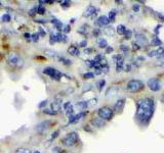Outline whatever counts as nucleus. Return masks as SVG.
Returning a JSON list of instances; mask_svg holds the SVG:
<instances>
[{
  "label": "nucleus",
  "instance_id": "1",
  "mask_svg": "<svg viewBox=\"0 0 164 153\" xmlns=\"http://www.w3.org/2000/svg\"><path fill=\"white\" fill-rule=\"evenodd\" d=\"M154 115V100L151 98L140 99L137 102V117L142 124H148Z\"/></svg>",
  "mask_w": 164,
  "mask_h": 153
},
{
  "label": "nucleus",
  "instance_id": "2",
  "mask_svg": "<svg viewBox=\"0 0 164 153\" xmlns=\"http://www.w3.org/2000/svg\"><path fill=\"white\" fill-rule=\"evenodd\" d=\"M7 62L12 68H22L24 66V59L21 57V55H19L18 53H14V52H12L8 54Z\"/></svg>",
  "mask_w": 164,
  "mask_h": 153
},
{
  "label": "nucleus",
  "instance_id": "3",
  "mask_svg": "<svg viewBox=\"0 0 164 153\" xmlns=\"http://www.w3.org/2000/svg\"><path fill=\"white\" fill-rule=\"evenodd\" d=\"M143 88H144V83L142 81H140V80H130L126 85V89L129 92H132V93L141 91Z\"/></svg>",
  "mask_w": 164,
  "mask_h": 153
},
{
  "label": "nucleus",
  "instance_id": "4",
  "mask_svg": "<svg viewBox=\"0 0 164 153\" xmlns=\"http://www.w3.org/2000/svg\"><path fill=\"white\" fill-rule=\"evenodd\" d=\"M77 141H78V134L76 132H71L64 138L63 144L67 147H72L77 143Z\"/></svg>",
  "mask_w": 164,
  "mask_h": 153
},
{
  "label": "nucleus",
  "instance_id": "5",
  "mask_svg": "<svg viewBox=\"0 0 164 153\" xmlns=\"http://www.w3.org/2000/svg\"><path fill=\"white\" fill-rule=\"evenodd\" d=\"M43 74L53 78L55 81H60L63 76L62 73L60 72V70H58L57 68H51V66H48V68H44V70H43Z\"/></svg>",
  "mask_w": 164,
  "mask_h": 153
},
{
  "label": "nucleus",
  "instance_id": "6",
  "mask_svg": "<svg viewBox=\"0 0 164 153\" xmlns=\"http://www.w3.org/2000/svg\"><path fill=\"white\" fill-rule=\"evenodd\" d=\"M98 115L99 117L102 118L104 120H110L113 117L114 111L111 108H109V107H102V108H100L98 110Z\"/></svg>",
  "mask_w": 164,
  "mask_h": 153
},
{
  "label": "nucleus",
  "instance_id": "7",
  "mask_svg": "<svg viewBox=\"0 0 164 153\" xmlns=\"http://www.w3.org/2000/svg\"><path fill=\"white\" fill-rule=\"evenodd\" d=\"M147 85H148L149 89L153 92H157L161 89L160 81H159L157 78H152V79H150L148 81V83H147Z\"/></svg>",
  "mask_w": 164,
  "mask_h": 153
},
{
  "label": "nucleus",
  "instance_id": "8",
  "mask_svg": "<svg viewBox=\"0 0 164 153\" xmlns=\"http://www.w3.org/2000/svg\"><path fill=\"white\" fill-rule=\"evenodd\" d=\"M50 124H51L50 120H43V122H39V124L36 126V131H37V133H39V134L45 133L49 129Z\"/></svg>",
  "mask_w": 164,
  "mask_h": 153
},
{
  "label": "nucleus",
  "instance_id": "9",
  "mask_svg": "<svg viewBox=\"0 0 164 153\" xmlns=\"http://www.w3.org/2000/svg\"><path fill=\"white\" fill-rule=\"evenodd\" d=\"M114 59H116V70L118 73L123 70V65H124V60H123V55H115Z\"/></svg>",
  "mask_w": 164,
  "mask_h": 153
},
{
  "label": "nucleus",
  "instance_id": "10",
  "mask_svg": "<svg viewBox=\"0 0 164 153\" xmlns=\"http://www.w3.org/2000/svg\"><path fill=\"white\" fill-rule=\"evenodd\" d=\"M96 10L98 9H96L94 5L87 6V8H86V10L84 11V14H83V16L84 18H89V16H94V14H96Z\"/></svg>",
  "mask_w": 164,
  "mask_h": 153
},
{
  "label": "nucleus",
  "instance_id": "11",
  "mask_svg": "<svg viewBox=\"0 0 164 153\" xmlns=\"http://www.w3.org/2000/svg\"><path fill=\"white\" fill-rule=\"evenodd\" d=\"M110 23L109 21V18L106 16H101L100 18L98 19V21H96V25L100 26V27H105V26H108Z\"/></svg>",
  "mask_w": 164,
  "mask_h": 153
},
{
  "label": "nucleus",
  "instance_id": "12",
  "mask_svg": "<svg viewBox=\"0 0 164 153\" xmlns=\"http://www.w3.org/2000/svg\"><path fill=\"white\" fill-rule=\"evenodd\" d=\"M124 105H125V99H119V100L115 103V105H114V110L113 111L119 112V111H121L123 109Z\"/></svg>",
  "mask_w": 164,
  "mask_h": 153
},
{
  "label": "nucleus",
  "instance_id": "13",
  "mask_svg": "<svg viewBox=\"0 0 164 153\" xmlns=\"http://www.w3.org/2000/svg\"><path fill=\"white\" fill-rule=\"evenodd\" d=\"M85 115H86V112L81 111V112H79L78 115H71L70 118H69V124H74V122H78V120H80L81 117H83Z\"/></svg>",
  "mask_w": 164,
  "mask_h": 153
},
{
  "label": "nucleus",
  "instance_id": "14",
  "mask_svg": "<svg viewBox=\"0 0 164 153\" xmlns=\"http://www.w3.org/2000/svg\"><path fill=\"white\" fill-rule=\"evenodd\" d=\"M135 38H137V43L139 45H147L148 44V40H147L146 36L143 35V34H137V36H135Z\"/></svg>",
  "mask_w": 164,
  "mask_h": 153
},
{
  "label": "nucleus",
  "instance_id": "15",
  "mask_svg": "<svg viewBox=\"0 0 164 153\" xmlns=\"http://www.w3.org/2000/svg\"><path fill=\"white\" fill-rule=\"evenodd\" d=\"M68 53L70 55H72V56H79L80 51H79V49L77 48L75 45H71V46L68 48Z\"/></svg>",
  "mask_w": 164,
  "mask_h": 153
},
{
  "label": "nucleus",
  "instance_id": "16",
  "mask_svg": "<svg viewBox=\"0 0 164 153\" xmlns=\"http://www.w3.org/2000/svg\"><path fill=\"white\" fill-rule=\"evenodd\" d=\"M91 124L94 125V127L102 128V127L105 126V120H102V118H100V117H94V120H91Z\"/></svg>",
  "mask_w": 164,
  "mask_h": 153
},
{
  "label": "nucleus",
  "instance_id": "17",
  "mask_svg": "<svg viewBox=\"0 0 164 153\" xmlns=\"http://www.w3.org/2000/svg\"><path fill=\"white\" fill-rule=\"evenodd\" d=\"M64 108L65 110H66V113L68 115H73V112H74V110H73V105L71 102H66L64 105Z\"/></svg>",
  "mask_w": 164,
  "mask_h": 153
},
{
  "label": "nucleus",
  "instance_id": "18",
  "mask_svg": "<svg viewBox=\"0 0 164 153\" xmlns=\"http://www.w3.org/2000/svg\"><path fill=\"white\" fill-rule=\"evenodd\" d=\"M61 105H62V100H55V102H53L51 103V105H50L51 110L58 112V111L61 109Z\"/></svg>",
  "mask_w": 164,
  "mask_h": 153
},
{
  "label": "nucleus",
  "instance_id": "19",
  "mask_svg": "<svg viewBox=\"0 0 164 153\" xmlns=\"http://www.w3.org/2000/svg\"><path fill=\"white\" fill-rule=\"evenodd\" d=\"M76 107L79 109V110L83 111L84 109H86L88 107V103L87 101H80V102L76 103Z\"/></svg>",
  "mask_w": 164,
  "mask_h": 153
},
{
  "label": "nucleus",
  "instance_id": "20",
  "mask_svg": "<svg viewBox=\"0 0 164 153\" xmlns=\"http://www.w3.org/2000/svg\"><path fill=\"white\" fill-rule=\"evenodd\" d=\"M96 43H98L99 47H101V48H107L108 47V42L106 39L104 38H99L98 40H96Z\"/></svg>",
  "mask_w": 164,
  "mask_h": 153
},
{
  "label": "nucleus",
  "instance_id": "21",
  "mask_svg": "<svg viewBox=\"0 0 164 153\" xmlns=\"http://www.w3.org/2000/svg\"><path fill=\"white\" fill-rule=\"evenodd\" d=\"M104 33L108 36H113L114 34H115V30H114L112 27H107L104 29Z\"/></svg>",
  "mask_w": 164,
  "mask_h": 153
},
{
  "label": "nucleus",
  "instance_id": "22",
  "mask_svg": "<svg viewBox=\"0 0 164 153\" xmlns=\"http://www.w3.org/2000/svg\"><path fill=\"white\" fill-rule=\"evenodd\" d=\"M126 28H125V26H123V25H119L117 27V29H116V32H117L119 35H124L125 34V32H126Z\"/></svg>",
  "mask_w": 164,
  "mask_h": 153
},
{
  "label": "nucleus",
  "instance_id": "23",
  "mask_svg": "<svg viewBox=\"0 0 164 153\" xmlns=\"http://www.w3.org/2000/svg\"><path fill=\"white\" fill-rule=\"evenodd\" d=\"M51 23L55 25V27L57 28L58 30H62V28H63V23L62 21H60L59 19H53V21H51Z\"/></svg>",
  "mask_w": 164,
  "mask_h": 153
},
{
  "label": "nucleus",
  "instance_id": "24",
  "mask_svg": "<svg viewBox=\"0 0 164 153\" xmlns=\"http://www.w3.org/2000/svg\"><path fill=\"white\" fill-rule=\"evenodd\" d=\"M14 153H32V152H31V150L28 149V148L20 147V148H17Z\"/></svg>",
  "mask_w": 164,
  "mask_h": 153
},
{
  "label": "nucleus",
  "instance_id": "25",
  "mask_svg": "<svg viewBox=\"0 0 164 153\" xmlns=\"http://www.w3.org/2000/svg\"><path fill=\"white\" fill-rule=\"evenodd\" d=\"M152 45L153 46H161L162 45V42L158 37H154L152 39Z\"/></svg>",
  "mask_w": 164,
  "mask_h": 153
},
{
  "label": "nucleus",
  "instance_id": "26",
  "mask_svg": "<svg viewBox=\"0 0 164 153\" xmlns=\"http://www.w3.org/2000/svg\"><path fill=\"white\" fill-rule=\"evenodd\" d=\"M116 14H117V12H116L115 9L111 10V11L109 12V21H115Z\"/></svg>",
  "mask_w": 164,
  "mask_h": 153
},
{
  "label": "nucleus",
  "instance_id": "27",
  "mask_svg": "<svg viewBox=\"0 0 164 153\" xmlns=\"http://www.w3.org/2000/svg\"><path fill=\"white\" fill-rule=\"evenodd\" d=\"M10 19H12V18H10V16L8 14H4L3 16H1V21H3V23H8V21H10Z\"/></svg>",
  "mask_w": 164,
  "mask_h": 153
},
{
  "label": "nucleus",
  "instance_id": "28",
  "mask_svg": "<svg viewBox=\"0 0 164 153\" xmlns=\"http://www.w3.org/2000/svg\"><path fill=\"white\" fill-rule=\"evenodd\" d=\"M44 52H45V54L48 55V56H51V57L57 56V52H55V51H53V50H49V49H46Z\"/></svg>",
  "mask_w": 164,
  "mask_h": 153
},
{
  "label": "nucleus",
  "instance_id": "29",
  "mask_svg": "<svg viewBox=\"0 0 164 153\" xmlns=\"http://www.w3.org/2000/svg\"><path fill=\"white\" fill-rule=\"evenodd\" d=\"M43 112H44L45 115H58V112L51 110V109H43Z\"/></svg>",
  "mask_w": 164,
  "mask_h": 153
},
{
  "label": "nucleus",
  "instance_id": "30",
  "mask_svg": "<svg viewBox=\"0 0 164 153\" xmlns=\"http://www.w3.org/2000/svg\"><path fill=\"white\" fill-rule=\"evenodd\" d=\"M105 84H106L105 80H100V81L98 82V88H99V90H100V91H102V90H103Z\"/></svg>",
  "mask_w": 164,
  "mask_h": 153
},
{
  "label": "nucleus",
  "instance_id": "31",
  "mask_svg": "<svg viewBox=\"0 0 164 153\" xmlns=\"http://www.w3.org/2000/svg\"><path fill=\"white\" fill-rule=\"evenodd\" d=\"M83 78L84 79H92V78H94V73H90V72L85 73V74L83 75Z\"/></svg>",
  "mask_w": 164,
  "mask_h": 153
},
{
  "label": "nucleus",
  "instance_id": "32",
  "mask_svg": "<svg viewBox=\"0 0 164 153\" xmlns=\"http://www.w3.org/2000/svg\"><path fill=\"white\" fill-rule=\"evenodd\" d=\"M37 12L39 14H45V8H44V6L43 5H39L37 7Z\"/></svg>",
  "mask_w": 164,
  "mask_h": 153
},
{
  "label": "nucleus",
  "instance_id": "33",
  "mask_svg": "<svg viewBox=\"0 0 164 153\" xmlns=\"http://www.w3.org/2000/svg\"><path fill=\"white\" fill-rule=\"evenodd\" d=\"M49 42H50V44H55V43L57 42V37H55V34H50Z\"/></svg>",
  "mask_w": 164,
  "mask_h": 153
},
{
  "label": "nucleus",
  "instance_id": "34",
  "mask_svg": "<svg viewBox=\"0 0 164 153\" xmlns=\"http://www.w3.org/2000/svg\"><path fill=\"white\" fill-rule=\"evenodd\" d=\"M39 37H40V36H39V34H38V33L32 34V35H31V39L34 41V42H37V41L39 40Z\"/></svg>",
  "mask_w": 164,
  "mask_h": 153
},
{
  "label": "nucleus",
  "instance_id": "35",
  "mask_svg": "<svg viewBox=\"0 0 164 153\" xmlns=\"http://www.w3.org/2000/svg\"><path fill=\"white\" fill-rule=\"evenodd\" d=\"M124 35H125V39H130L132 37V32H131L130 30H126Z\"/></svg>",
  "mask_w": 164,
  "mask_h": 153
},
{
  "label": "nucleus",
  "instance_id": "36",
  "mask_svg": "<svg viewBox=\"0 0 164 153\" xmlns=\"http://www.w3.org/2000/svg\"><path fill=\"white\" fill-rule=\"evenodd\" d=\"M96 98H94V99H90L89 101H88V106H94V105H96Z\"/></svg>",
  "mask_w": 164,
  "mask_h": 153
},
{
  "label": "nucleus",
  "instance_id": "37",
  "mask_svg": "<svg viewBox=\"0 0 164 153\" xmlns=\"http://www.w3.org/2000/svg\"><path fill=\"white\" fill-rule=\"evenodd\" d=\"M60 3H62L61 5L63 7H69L71 5V1H61Z\"/></svg>",
  "mask_w": 164,
  "mask_h": 153
},
{
  "label": "nucleus",
  "instance_id": "38",
  "mask_svg": "<svg viewBox=\"0 0 164 153\" xmlns=\"http://www.w3.org/2000/svg\"><path fill=\"white\" fill-rule=\"evenodd\" d=\"M47 105V100H44V101H41V102L38 104V108H43V107H45Z\"/></svg>",
  "mask_w": 164,
  "mask_h": 153
},
{
  "label": "nucleus",
  "instance_id": "39",
  "mask_svg": "<svg viewBox=\"0 0 164 153\" xmlns=\"http://www.w3.org/2000/svg\"><path fill=\"white\" fill-rule=\"evenodd\" d=\"M59 134H60V131H59V130L55 131V132H53V136H51V138H50L51 141H53V139H55V138H57L58 136H59Z\"/></svg>",
  "mask_w": 164,
  "mask_h": 153
},
{
  "label": "nucleus",
  "instance_id": "40",
  "mask_svg": "<svg viewBox=\"0 0 164 153\" xmlns=\"http://www.w3.org/2000/svg\"><path fill=\"white\" fill-rule=\"evenodd\" d=\"M36 12H37V8L34 7L33 9H31V10H30V11H29V16H33L34 14H36Z\"/></svg>",
  "mask_w": 164,
  "mask_h": 153
},
{
  "label": "nucleus",
  "instance_id": "41",
  "mask_svg": "<svg viewBox=\"0 0 164 153\" xmlns=\"http://www.w3.org/2000/svg\"><path fill=\"white\" fill-rule=\"evenodd\" d=\"M94 35L96 36V37H99V36L101 35V30H99V29H94Z\"/></svg>",
  "mask_w": 164,
  "mask_h": 153
},
{
  "label": "nucleus",
  "instance_id": "42",
  "mask_svg": "<svg viewBox=\"0 0 164 153\" xmlns=\"http://www.w3.org/2000/svg\"><path fill=\"white\" fill-rule=\"evenodd\" d=\"M53 153H61V148L60 147H53Z\"/></svg>",
  "mask_w": 164,
  "mask_h": 153
},
{
  "label": "nucleus",
  "instance_id": "43",
  "mask_svg": "<svg viewBox=\"0 0 164 153\" xmlns=\"http://www.w3.org/2000/svg\"><path fill=\"white\" fill-rule=\"evenodd\" d=\"M70 30H71V28H70V26H65V28H64V33H69L70 32Z\"/></svg>",
  "mask_w": 164,
  "mask_h": 153
},
{
  "label": "nucleus",
  "instance_id": "44",
  "mask_svg": "<svg viewBox=\"0 0 164 153\" xmlns=\"http://www.w3.org/2000/svg\"><path fill=\"white\" fill-rule=\"evenodd\" d=\"M132 9L135 10V11H139V10H140V5H139V4H135V5L132 6Z\"/></svg>",
  "mask_w": 164,
  "mask_h": 153
},
{
  "label": "nucleus",
  "instance_id": "45",
  "mask_svg": "<svg viewBox=\"0 0 164 153\" xmlns=\"http://www.w3.org/2000/svg\"><path fill=\"white\" fill-rule=\"evenodd\" d=\"M38 34H39L40 37H44V36L46 35V33H45V31H43L42 29H40V31H39V33H38Z\"/></svg>",
  "mask_w": 164,
  "mask_h": 153
},
{
  "label": "nucleus",
  "instance_id": "46",
  "mask_svg": "<svg viewBox=\"0 0 164 153\" xmlns=\"http://www.w3.org/2000/svg\"><path fill=\"white\" fill-rule=\"evenodd\" d=\"M86 44H87V42H86V40H82L80 43H79V45H80L81 47H85Z\"/></svg>",
  "mask_w": 164,
  "mask_h": 153
},
{
  "label": "nucleus",
  "instance_id": "47",
  "mask_svg": "<svg viewBox=\"0 0 164 153\" xmlns=\"http://www.w3.org/2000/svg\"><path fill=\"white\" fill-rule=\"evenodd\" d=\"M24 37H25L26 39H28V40H29V39H31V34H29V33H25V34H24Z\"/></svg>",
  "mask_w": 164,
  "mask_h": 153
},
{
  "label": "nucleus",
  "instance_id": "48",
  "mask_svg": "<svg viewBox=\"0 0 164 153\" xmlns=\"http://www.w3.org/2000/svg\"><path fill=\"white\" fill-rule=\"evenodd\" d=\"M92 50H94V49H91V48H88V49H85V50H84V52H85L86 54H89V52H91Z\"/></svg>",
  "mask_w": 164,
  "mask_h": 153
},
{
  "label": "nucleus",
  "instance_id": "49",
  "mask_svg": "<svg viewBox=\"0 0 164 153\" xmlns=\"http://www.w3.org/2000/svg\"><path fill=\"white\" fill-rule=\"evenodd\" d=\"M112 51H113V48H112V47H109V46H108V47H107V50H106V52L109 53V52H112Z\"/></svg>",
  "mask_w": 164,
  "mask_h": 153
},
{
  "label": "nucleus",
  "instance_id": "50",
  "mask_svg": "<svg viewBox=\"0 0 164 153\" xmlns=\"http://www.w3.org/2000/svg\"><path fill=\"white\" fill-rule=\"evenodd\" d=\"M130 68H131V66L130 65H126L125 66V70H126V72H130Z\"/></svg>",
  "mask_w": 164,
  "mask_h": 153
},
{
  "label": "nucleus",
  "instance_id": "51",
  "mask_svg": "<svg viewBox=\"0 0 164 153\" xmlns=\"http://www.w3.org/2000/svg\"><path fill=\"white\" fill-rule=\"evenodd\" d=\"M159 29H160V26H157L156 30H155V32H156V34H158V32H159Z\"/></svg>",
  "mask_w": 164,
  "mask_h": 153
},
{
  "label": "nucleus",
  "instance_id": "52",
  "mask_svg": "<svg viewBox=\"0 0 164 153\" xmlns=\"http://www.w3.org/2000/svg\"><path fill=\"white\" fill-rule=\"evenodd\" d=\"M160 58H161V59H162V60H164V56H161ZM162 62H164V61H162Z\"/></svg>",
  "mask_w": 164,
  "mask_h": 153
},
{
  "label": "nucleus",
  "instance_id": "53",
  "mask_svg": "<svg viewBox=\"0 0 164 153\" xmlns=\"http://www.w3.org/2000/svg\"><path fill=\"white\" fill-rule=\"evenodd\" d=\"M33 153H40V152H39V151H34Z\"/></svg>",
  "mask_w": 164,
  "mask_h": 153
}]
</instances>
